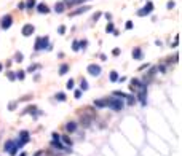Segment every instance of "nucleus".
I'll return each mask as SVG.
<instances>
[{
	"label": "nucleus",
	"mask_w": 182,
	"mask_h": 156,
	"mask_svg": "<svg viewBox=\"0 0 182 156\" xmlns=\"http://www.w3.org/2000/svg\"><path fill=\"white\" fill-rule=\"evenodd\" d=\"M16 140H19L23 145H27L29 142H30V132L26 131V129L19 131V132H18V139H16Z\"/></svg>",
	"instance_id": "nucleus-11"
},
{
	"label": "nucleus",
	"mask_w": 182,
	"mask_h": 156,
	"mask_svg": "<svg viewBox=\"0 0 182 156\" xmlns=\"http://www.w3.org/2000/svg\"><path fill=\"white\" fill-rule=\"evenodd\" d=\"M136 92H138V94H136V100H138L142 107H146L147 105V88L138 89Z\"/></svg>",
	"instance_id": "nucleus-8"
},
{
	"label": "nucleus",
	"mask_w": 182,
	"mask_h": 156,
	"mask_svg": "<svg viewBox=\"0 0 182 156\" xmlns=\"http://www.w3.org/2000/svg\"><path fill=\"white\" fill-rule=\"evenodd\" d=\"M50 145H51L54 150H58V151H61V150H64V148H66L64 143H62L61 140H51V142H50Z\"/></svg>",
	"instance_id": "nucleus-19"
},
{
	"label": "nucleus",
	"mask_w": 182,
	"mask_h": 156,
	"mask_svg": "<svg viewBox=\"0 0 182 156\" xmlns=\"http://www.w3.org/2000/svg\"><path fill=\"white\" fill-rule=\"evenodd\" d=\"M86 72H88V75L94 76V78H97V76H101L102 73V67L99 64H88V67H86Z\"/></svg>",
	"instance_id": "nucleus-7"
},
{
	"label": "nucleus",
	"mask_w": 182,
	"mask_h": 156,
	"mask_svg": "<svg viewBox=\"0 0 182 156\" xmlns=\"http://www.w3.org/2000/svg\"><path fill=\"white\" fill-rule=\"evenodd\" d=\"M51 140H61V134H58V132H51Z\"/></svg>",
	"instance_id": "nucleus-45"
},
{
	"label": "nucleus",
	"mask_w": 182,
	"mask_h": 156,
	"mask_svg": "<svg viewBox=\"0 0 182 156\" xmlns=\"http://www.w3.org/2000/svg\"><path fill=\"white\" fill-rule=\"evenodd\" d=\"M40 80V73H35V75H34V81H38Z\"/></svg>",
	"instance_id": "nucleus-53"
},
{
	"label": "nucleus",
	"mask_w": 182,
	"mask_h": 156,
	"mask_svg": "<svg viewBox=\"0 0 182 156\" xmlns=\"http://www.w3.org/2000/svg\"><path fill=\"white\" fill-rule=\"evenodd\" d=\"M18 104H19L18 100H13V102H10V104H8V110H10V112H15V110H16V107H18Z\"/></svg>",
	"instance_id": "nucleus-36"
},
{
	"label": "nucleus",
	"mask_w": 182,
	"mask_h": 156,
	"mask_svg": "<svg viewBox=\"0 0 182 156\" xmlns=\"http://www.w3.org/2000/svg\"><path fill=\"white\" fill-rule=\"evenodd\" d=\"M34 32H35V27H34V24H30V22L24 24L23 29H21V35L26 37V38H29L30 35H34Z\"/></svg>",
	"instance_id": "nucleus-10"
},
{
	"label": "nucleus",
	"mask_w": 182,
	"mask_h": 156,
	"mask_svg": "<svg viewBox=\"0 0 182 156\" xmlns=\"http://www.w3.org/2000/svg\"><path fill=\"white\" fill-rule=\"evenodd\" d=\"M112 96H115V97H120V99H123V100H125L128 94H126V92H123V91H118V89H117V91H113V92H112Z\"/></svg>",
	"instance_id": "nucleus-27"
},
{
	"label": "nucleus",
	"mask_w": 182,
	"mask_h": 156,
	"mask_svg": "<svg viewBox=\"0 0 182 156\" xmlns=\"http://www.w3.org/2000/svg\"><path fill=\"white\" fill-rule=\"evenodd\" d=\"M24 78H26V70H18L16 72V80L23 81Z\"/></svg>",
	"instance_id": "nucleus-33"
},
{
	"label": "nucleus",
	"mask_w": 182,
	"mask_h": 156,
	"mask_svg": "<svg viewBox=\"0 0 182 156\" xmlns=\"http://www.w3.org/2000/svg\"><path fill=\"white\" fill-rule=\"evenodd\" d=\"M179 46V35H176L174 37V41L171 43V48H177Z\"/></svg>",
	"instance_id": "nucleus-41"
},
{
	"label": "nucleus",
	"mask_w": 182,
	"mask_h": 156,
	"mask_svg": "<svg viewBox=\"0 0 182 156\" xmlns=\"http://www.w3.org/2000/svg\"><path fill=\"white\" fill-rule=\"evenodd\" d=\"M155 45H157V46H161L163 43H161V40H157V41H155Z\"/></svg>",
	"instance_id": "nucleus-56"
},
{
	"label": "nucleus",
	"mask_w": 182,
	"mask_h": 156,
	"mask_svg": "<svg viewBox=\"0 0 182 156\" xmlns=\"http://www.w3.org/2000/svg\"><path fill=\"white\" fill-rule=\"evenodd\" d=\"M78 45H80V51H85L88 48V40L83 38V40H78Z\"/></svg>",
	"instance_id": "nucleus-30"
},
{
	"label": "nucleus",
	"mask_w": 182,
	"mask_h": 156,
	"mask_svg": "<svg viewBox=\"0 0 182 156\" xmlns=\"http://www.w3.org/2000/svg\"><path fill=\"white\" fill-rule=\"evenodd\" d=\"M133 27H134V22H133V21H126V22H125V29H126V30H131Z\"/></svg>",
	"instance_id": "nucleus-40"
},
{
	"label": "nucleus",
	"mask_w": 182,
	"mask_h": 156,
	"mask_svg": "<svg viewBox=\"0 0 182 156\" xmlns=\"http://www.w3.org/2000/svg\"><path fill=\"white\" fill-rule=\"evenodd\" d=\"M72 51H73V53H78V51H80V45H78V40H73V41H72Z\"/></svg>",
	"instance_id": "nucleus-38"
},
{
	"label": "nucleus",
	"mask_w": 182,
	"mask_h": 156,
	"mask_svg": "<svg viewBox=\"0 0 182 156\" xmlns=\"http://www.w3.org/2000/svg\"><path fill=\"white\" fill-rule=\"evenodd\" d=\"M118 76H120V73H118L117 70H112V72H110V75H109V80L112 81V83H117Z\"/></svg>",
	"instance_id": "nucleus-25"
},
{
	"label": "nucleus",
	"mask_w": 182,
	"mask_h": 156,
	"mask_svg": "<svg viewBox=\"0 0 182 156\" xmlns=\"http://www.w3.org/2000/svg\"><path fill=\"white\" fill-rule=\"evenodd\" d=\"M40 68H42V64H37L35 62V64H30L26 68V73H34V72H37V70H40Z\"/></svg>",
	"instance_id": "nucleus-21"
},
{
	"label": "nucleus",
	"mask_w": 182,
	"mask_h": 156,
	"mask_svg": "<svg viewBox=\"0 0 182 156\" xmlns=\"http://www.w3.org/2000/svg\"><path fill=\"white\" fill-rule=\"evenodd\" d=\"M62 2H64L66 7H72V3H73V0H62Z\"/></svg>",
	"instance_id": "nucleus-49"
},
{
	"label": "nucleus",
	"mask_w": 182,
	"mask_h": 156,
	"mask_svg": "<svg viewBox=\"0 0 182 156\" xmlns=\"http://www.w3.org/2000/svg\"><path fill=\"white\" fill-rule=\"evenodd\" d=\"M72 91H73V99H81V96H83L81 89H72Z\"/></svg>",
	"instance_id": "nucleus-34"
},
{
	"label": "nucleus",
	"mask_w": 182,
	"mask_h": 156,
	"mask_svg": "<svg viewBox=\"0 0 182 156\" xmlns=\"http://www.w3.org/2000/svg\"><path fill=\"white\" fill-rule=\"evenodd\" d=\"M66 32H67V27H66L64 24H61L59 27H58V34H59V35H66Z\"/></svg>",
	"instance_id": "nucleus-39"
},
{
	"label": "nucleus",
	"mask_w": 182,
	"mask_h": 156,
	"mask_svg": "<svg viewBox=\"0 0 182 156\" xmlns=\"http://www.w3.org/2000/svg\"><path fill=\"white\" fill-rule=\"evenodd\" d=\"M18 156H27V153H26V151H21V153H19V155H18Z\"/></svg>",
	"instance_id": "nucleus-57"
},
{
	"label": "nucleus",
	"mask_w": 182,
	"mask_h": 156,
	"mask_svg": "<svg viewBox=\"0 0 182 156\" xmlns=\"http://www.w3.org/2000/svg\"><path fill=\"white\" fill-rule=\"evenodd\" d=\"M142 88H149V84L146 81L139 80V78H131L130 80V89L131 91H138V89H142Z\"/></svg>",
	"instance_id": "nucleus-6"
},
{
	"label": "nucleus",
	"mask_w": 182,
	"mask_h": 156,
	"mask_svg": "<svg viewBox=\"0 0 182 156\" xmlns=\"http://www.w3.org/2000/svg\"><path fill=\"white\" fill-rule=\"evenodd\" d=\"M117 81H120V83H125V81H126V76H118Z\"/></svg>",
	"instance_id": "nucleus-52"
},
{
	"label": "nucleus",
	"mask_w": 182,
	"mask_h": 156,
	"mask_svg": "<svg viewBox=\"0 0 182 156\" xmlns=\"http://www.w3.org/2000/svg\"><path fill=\"white\" fill-rule=\"evenodd\" d=\"M18 10H19V11H24L26 10V2H21V3L18 5Z\"/></svg>",
	"instance_id": "nucleus-47"
},
{
	"label": "nucleus",
	"mask_w": 182,
	"mask_h": 156,
	"mask_svg": "<svg viewBox=\"0 0 182 156\" xmlns=\"http://www.w3.org/2000/svg\"><path fill=\"white\" fill-rule=\"evenodd\" d=\"M64 129L67 134H73V132H77V129H78V123L77 121H69V123L64 124Z\"/></svg>",
	"instance_id": "nucleus-15"
},
{
	"label": "nucleus",
	"mask_w": 182,
	"mask_h": 156,
	"mask_svg": "<svg viewBox=\"0 0 182 156\" xmlns=\"http://www.w3.org/2000/svg\"><path fill=\"white\" fill-rule=\"evenodd\" d=\"M112 35H113V37H118V35H120V32H118L117 29H115V30H113V32H112Z\"/></svg>",
	"instance_id": "nucleus-54"
},
{
	"label": "nucleus",
	"mask_w": 182,
	"mask_h": 156,
	"mask_svg": "<svg viewBox=\"0 0 182 156\" xmlns=\"http://www.w3.org/2000/svg\"><path fill=\"white\" fill-rule=\"evenodd\" d=\"M21 115H23V116H24V115H32L34 118H37V116L43 115V112H42V110H38V107H35V105H27V107L21 112Z\"/></svg>",
	"instance_id": "nucleus-4"
},
{
	"label": "nucleus",
	"mask_w": 182,
	"mask_h": 156,
	"mask_svg": "<svg viewBox=\"0 0 182 156\" xmlns=\"http://www.w3.org/2000/svg\"><path fill=\"white\" fill-rule=\"evenodd\" d=\"M3 150L8 153L10 156H16L18 155V148H16V145H15V140H13V139H10V140L5 142V143H3Z\"/></svg>",
	"instance_id": "nucleus-5"
},
{
	"label": "nucleus",
	"mask_w": 182,
	"mask_h": 156,
	"mask_svg": "<svg viewBox=\"0 0 182 156\" xmlns=\"http://www.w3.org/2000/svg\"><path fill=\"white\" fill-rule=\"evenodd\" d=\"M102 16H104V18H105V19H107V21H112V14H110V13H104Z\"/></svg>",
	"instance_id": "nucleus-50"
},
{
	"label": "nucleus",
	"mask_w": 182,
	"mask_h": 156,
	"mask_svg": "<svg viewBox=\"0 0 182 156\" xmlns=\"http://www.w3.org/2000/svg\"><path fill=\"white\" fill-rule=\"evenodd\" d=\"M93 107L97 108V110H104V108H107V97L94 99V100H93Z\"/></svg>",
	"instance_id": "nucleus-12"
},
{
	"label": "nucleus",
	"mask_w": 182,
	"mask_h": 156,
	"mask_svg": "<svg viewBox=\"0 0 182 156\" xmlns=\"http://www.w3.org/2000/svg\"><path fill=\"white\" fill-rule=\"evenodd\" d=\"M78 86H80L78 89H81L83 92L89 89V84H88V81H86V78H80V84H78Z\"/></svg>",
	"instance_id": "nucleus-24"
},
{
	"label": "nucleus",
	"mask_w": 182,
	"mask_h": 156,
	"mask_svg": "<svg viewBox=\"0 0 182 156\" xmlns=\"http://www.w3.org/2000/svg\"><path fill=\"white\" fill-rule=\"evenodd\" d=\"M50 45V37L45 35V37H37L35 38V43H34V51L38 53V51H46Z\"/></svg>",
	"instance_id": "nucleus-2"
},
{
	"label": "nucleus",
	"mask_w": 182,
	"mask_h": 156,
	"mask_svg": "<svg viewBox=\"0 0 182 156\" xmlns=\"http://www.w3.org/2000/svg\"><path fill=\"white\" fill-rule=\"evenodd\" d=\"M120 54H121V49H120V48H113V49H112V56L117 57V56H120Z\"/></svg>",
	"instance_id": "nucleus-44"
},
{
	"label": "nucleus",
	"mask_w": 182,
	"mask_h": 156,
	"mask_svg": "<svg viewBox=\"0 0 182 156\" xmlns=\"http://www.w3.org/2000/svg\"><path fill=\"white\" fill-rule=\"evenodd\" d=\"M86 2H91V0H73L72 7H73V5H85Z\"/></svg>",
	"instance_id": "nucleus-43"
},
{
	"label": "nucleus",
	"mask_w": 182,
	"mask_h": 156,
	"mask_svg": "<svg viewBox=\"0 0 182 156\" xmlns=\"http://www.w3.org/2000/svg\"><path fill=\"white\" fill-rule=\"evenodd\" d=\"M61 142L64 143V147H72L73 145V140L70 139L67 134H61Z\"/></svg>",
	"instance_id": "nucleus-18"
},
{
	"label": "nucleus",
	"mask_w": 182,
	"mask_h": 156,
	"mask_svg": "<svg viewBox=\"0 0 182 156\" xmlns=\"http://www.w3.org/2000/svg\"><path fill=\"white\" fill-rule=\"evenodd\" d=\"M149 67H150V64H149V62H146V64H141V65H139L138 70H139V72H142V70H147Z\"/></svg>",
	"instance_id": "nucleus-42"
},
{
	"label": "nucleus",
	"mask_w": 182,
	"mask_h": 156,
	"mask_svg": "<svg viewBox=\"0 0 182 156\" xmlns=\"http://www.w3.org/2000/svg\"><path fill=\"white\" fill-rule=\"evenodd\" d=\"M131 56H133V61H142L144 59V51H142L141 46H134L133 51H131Z\"/></svg>",
	"instance_id": "nucleus-13"
},
{
	"label": "nucleus",
	"mask_w": 182,
	"mask_h": 156,
	"mask_svg": "<svg viewBox=\"0 0 182 156\" xmlns=\"http://www.w3.org/2000/svg\"><path fill=\"white\" fill-rule=\"evenodd\" d=\"M89 10H91V7L89 5H81L80 8H77V10H73V11H70L69 13V16H78V14H83V13H88Z\"/></svg>",
	"instance_id": "nucleus-14"
},
{
	"label": "nucleus",
	"mask_w": 182,
	"mask_h": 156,
	"mask_svg": "<svg viewBox=\"0 0 182 156\" xmlns=\"http://www.w3.org/2000/svg\"><path fill=\"white\" fill-rule=\"evenodd\" d=\"M154 10H155V5H154V2H147L142 8H139L138 11H136V14H138L139 18H144V16H149V14H152L154 13Z\"/></svg>",
	"instance_id": "nucleus-3"
},
{
	"label": "nucleus",
	"mask_w": 182,
	"mask_h": 156,
	"mask_svg": "<svg viewBox=\"0 0 182 156\" xmlns=\"http://www.w3.org/2000/svg\"><path fill=\"white\" fill-rule=\"evenodd\" d=\"M34 10H37V13H42V14H48V13L51 11V8H50L46 3H37Z\"/></svg>",
	"instance_id": "nucleus-16"
},
{
	"label": "nucleus",
	"mask_w": 182,
	"mask_h": 156,
	"mask_svg": "<svg viewBox=\"0 0 182 156\" xmlns=\"http://www.w3.org/2000/svg\"><path fill=\"white\" fill-rule=\"evenodd\" d=\"M125 100H126V104H125V105H130V107H133V105L138 104V100H136V94H128Z\"/></svg>",
	"instance_id": "nucleus-20"
},
{
	"label": "nucleus",
	"mask_w": 182,
	"mask_h": 156,
	"mask_svg": "<svg viewBox=\"0 0 182 156\" xmlns=\"http://www.w3.org/2000/svg\"><path fill=\"white\" fill-rule=\"evenodd\" d=\"M66 8H67V7H66L64 5V2H56V3H54V11L58 13V14H62V13L66 11Z\"/></svg>",
	"instance_id": "nucleus-17"
},
{
	"label": "nucleus",
	"mask_w": 182,
	"mask_h": 156,
	"mask_svg": "<svg viewBox=\"0 0 182 156\" xmlns=\"http://www.w3.org/2000/svg\"><path fill=\"white\" fill-rule=\"evenodd\" d=\"M0 72H3V64L0 62Z\"/></svg>",
	"instance_id": "nucleus-58"
},
{
	"label": "nucleus",
	"mask_w": 182,
	"mask_h": 156,
	"mask_svg": "<svg viewBox=\"0 0 182 156\" xmlns=\"http://www.w3.org/2000/svg\"><path fill=\"white\" fill-rule=\"evenodd\" d=\"M107 107H109L110 110H113V112H121V110L125 108V100L113 96V97H110V99H107Z\"/></svg>",
	"instance_id": "nucleus-1"
},
{
	"label": "nucleus",
	"mask_w": 182,
	"mask_h": 156,
	"mask_svg": "<svg viewBox=\"0 0 182 156\" xmlns=\"http://www.w3.org/2000/svg\"><path fill=\"white\" fill-rule=\"evenodd\" d=\"M35 5H37L35 0H27V2H26V10H34Z\"/></svg>",
	"instance_id": "nucleus-31"
},
{
	"label": "nucleus",
	"mask_w": 182,
	"mask_h": 156,
	"mask_svg": "<svg viewBox=\"0 0 182 156\" xmlns=\"http://www.w3.org/2000/svg\"><path fill=\"white\" fill-rule=\"evenodd\" d=\"M99 57H101V61H107V56H105V54H99Z\"/></svg>",
	"instance_id": "nucleus-55"
},
{
	"label": "nucleus",
	"mask_w": 182,
	"mask_h": 156,
	"mask_svg": "<svg viewBox=\"0 0 182 156\" xmlns=\"http://www.w3.org/2000/svg\"><path fill=\"white\" fill-rule=\"evenodd\" d=\"M66 88L69 89V91L75 89V80H73V78H69V80H67V83H66Z\"/></svg>",
	"instance_id": "nucleus-28"
},
{
	"label": "nucleus",
	"mask_w": 182,
	"mask_h": 156,
	"mask_svg": "<svg viewBox=\"0 0 182 156\" xmlns=\"http://www.w3.org/2000/svg\"><path fill=\"white\" fill-rule=\"evenodd\" d=\"M11 26H13V16L11 14H5V16L0 19V27L3 29V30H8Z\"/></svg>",
	"instance_id": "nucleus-9"
},
{
	"label": "nucleus",
	"mask_w": 182,
	"mask_h": 156,
	"mask_svg": "<svg viewBox=\"0 0 182 156\" xmlns=\"http://www.w3.org/2000/svg\"><path fill=\"white\" fill-rule=\"evenodd\" d=\"M32 156H43V150H38V151H35Z\"/></svg>",
	"instance_id": "nucleus-51"
},
{
	"label": "nucleus",
	"mask_w": 182,
	"mask_h": 156,
	"mask_svg": "<svg viewBox=\"0 0 182 156\" xmlns=\"http://www.w3.org/2000/svg\"><path fill=\"white\" fill-rule=\"evenodd\" d=\"M101 16H102V13L101 11H96L93 16H91V21H93V22H97V21L101 19Z\"/></svg>",
	"instance_id": "nucleus-37"
},
{
	"label": "nucleus",
	"mask_w": 182,
	"mask_h": 156,
	"mask_svg": "<svg viewBox=\"0 0 182 156\" xmlns=\"http://www.w3.org/2000/svg\"><path fill=\"white\" fill-rule=\"evenodd\" d=\"M7 78H8L10 81H16V72H15V70H8V72H7Z\"/></svg>",
	"instance_id": "nucleus-29"
},
{
	"label": "nucleus",
	"mask_w": 182,
	"mask_h": 156,
	"mask_svg": "<svg viewBox=\"0 0 182 156\" xmlns=\"http://www.w3.org/2000/svg\"><path fill=\"white\" fill-rule=\"evenodd\" d=\"M166 70H168V65H166V64H160V65H157V72H160V73H166Z\"/></svg>",
	"instance_id": "nucleus-35"
},
{
	"label": "nucleus",
	"mask_w": 182,
	"mask_h": 156,
	"mask_svg": "<svg viewBox=\"0 0 182 156\" xmlns=\"http://www.w3.org/2000/svg\"><path fill=\"white\" fill-rule=\"evenodd\" d=\"M29 99H32V96H24V97H21L18 102H26V100H29Z\"/></svg>",
	"instance_id": "nucleus-48"
},
{
	"label": "nucleus",
	"mask_w": 182,
	"mask_h": 156,
	"mask_svg": "<svg viewBox=\"0 0 182 156\" xmlns=\"http://www.w3.org/2000/svg\"><path fill=\"white\" fill-rule=\"evenodd\" d=\"M54 100H56V102H66V100H67V94H66V92H56V94H54Z\"/></svg>",
	"instance_id": "nucleus-22"
},
{
	"label": "nucleus",
	"mask_w": 182,
	"mask_h": 156,
	"mask_svg": "<svg viewBox=\"0 0 182 156\" xmlns=\"http://www.w3.org/2000/svg\"><path fill=\"white\" fill-rule=\"evenodd\" d=\"M174 7H176V3H174L173 0H169V2H168V3H166V8H168V10H173Z\"/></svg>",
	"instance_id": "nucleus-46"
},
{
	"label": "nucleus",
	"mask_w": 182,
	"mask_h": 156,
	"mask_svg": "<svg viewBox=\"0 0 182 156\" xmlns=\"http://www.w3.org/2000/svg\"><path fill=\"white\" fill-rule=\"evenodd\" d=\"M13 61H15V62H23V61H24V54H23L21 51H16V53H15Z\"/></svg>",
	"instance_id": "nucleus-26"
},
{
	"label": "nucleus",
	"mask_w": 182,
	"mask_h": 156,
	"mask_svg": "<svg viewBox=\"0 0 182 156\" xmlns=\"http://www.w3.org/2000/svg\"><path fill=\"white\" fill-rule=\"evenodd\" d=\"M69 64H61L59 65V70H58V73H59V76H64L67 75V72H69Z\"/></svg>",
	"instance_id": "nucleus-23"
},
{
	"label": "nucleus",
	"mask_w": 182,
	"mask_h": 156,
	"mask_svg": "<svg viewBox=\"0 0 182 156\" xmlns=\"http://www.w3.org/2000/svg\"><path fill=\"white\" fill-rule=\"evenodd\" d=\"M113 30H115V26H113L112 21H109V22H107V26H105V32H107V34H112Z\"/></svg>",
	"instance_id": "nucleus-32"
}]
</instances>
